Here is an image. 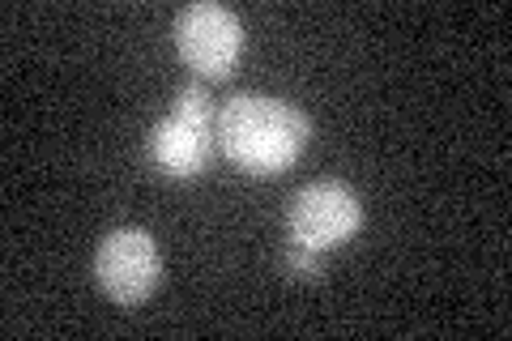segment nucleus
<instances>
[{
  "instance_id": "1",
  "label": "nucleus",
  "mask_w": 512,
  "mask_h": 341,
  "mask_svg": "<svg viewBox=\"0 0 512 341\" xmlns=\"http://www.w3.org/2000/svg\"><path fill=\"white\" fill-rule=\"evenodd\" d=\"M218 150L252 175H278L308 145V116L269 94H235L214 120Z\"/></svg>"
},
{
  "instance_id": "2",
  "label": "nucleus",
  "mask_w": 512,
  "mask_h": 341,
  "mask_svg": "<svg viewBox=\"0 0 512 341\" xmlns=\"http://www.w3.org/2000/svg\"><path fill=\"white\" fill-rule=\"evenodd\" d=\"M359 226H363V201L342 180L303 184L291 197V209H286V235H291V243H303V248H316V252L338 248Z\"/></svg>"
},
{
  "instance_id": "3",
  "label": "nucleus",
  "mask_w": 512,
  "mask_h": 341,
  "mask_svg": "<svg viewBox=\"0 0 512 341\" xmlns=\"http://www.w3.org/2000/svg\"><path fill=\"white\" fill-rule=\"evenodd\" d=\"M94 278L116 303H141L163 278V256H158L154 235L137 226L111 231L94 252Z\"/></svg>"
},
{
  "instance_id": "4",
  "label": "nucleus",
  "mask_w": 512,
  "mask_h": 341,
  "mask_svg": "<svg viewBox=\"0 0 512 341\" xmlns=\"http://www.w3.org/2000/svg\"><path fill=\"white\" fill-rule=\"evenodd\" d=\"M175 43L192 69H201L205 77H227L239 60V47H244V26L231 9L201 0L175 18Z\"/></svg>"
},
{
  "instance_id": "5",
  "label": "nucleus",
  "mask_w": 512,
  "mask_h": 341,
  "mask_svg": "<svg viewBox=\"0 0 512 341\" xmlns=\"http://www.w3.org/2000/svg\"><path fill=\"white\" fill-rule=\"evenodd\" d=\"M214 124L210 120H188L180 111H171L167 120L154 124L150 133V158L158 171L175 175V180H188V175H201L205 162L214 154Z\"/></svg>"
},
{
  "instance_id": "6",
  "label": "nucleus",
  "mask_w": 512,
  "mask_h": 341,
  "mask_svg": "<svg viewBox=\"0 0 512 341\" xmlns=\"http://www.w3.org/2000/svg\"><path fill=\"white\" fill-rule=\"evenodd\" d=\"M171 111H180V116L188 120H218L214 116V103H210V94H205V86H184L180 94H175V107Z\"/></svg>"
},
{
  "instance_id": "7",
  "label": "nucleus",
  "mask_w": 512,
  "mask_h": 341,
  "mask_svg": "<svg viewBox=\"0 0 512 341\" xmlns=\"http://www.w3.org/2000/svg\"><path fill=\"white\" fill-rule=\"evenodd\" d=\"M320 265H325V252L303 248V243H291V248H286V273H295V278H316Z\"/></svg>"
}]
</instances>
